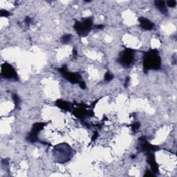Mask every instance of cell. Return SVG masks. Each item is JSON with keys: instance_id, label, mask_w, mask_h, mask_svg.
I'll use <instances>...</instances> for the list:
<instances>
[{"instance_id": "1", "label": "cell", "mask_w": 177, "mask_h": 177, "mask_svg": "<svg viewBox=\"0 0 177 177\" xmlns=\"http://www.w3.org/2000/svg\"><path fill=\"white\" fill-rule=\"evenodd\" d=\"M144 67L146 69H159L161 67V58L156 50H152L144 57Z\"/></svg>"}, {"instance_id": "15", "label": "cell", "mask_w": 177, "mask_h": 177, "mask_svg": "<svg viewBox=\"0 0 177 177\" xmlns=\"http://www.w3.org/2000/svg\"><path fill=\"white\" fill-rule=\"evenodd\" d=\"M138 128H139V123L136 122L135 124H134V125H133V130H137Z\"/></svg>"}, {"instance_id": "12", "label": "cell", "mask_w": 177, "mask_h": 177, "mask_svg": "<svg viewBox=\"0 0 177 177\" xmlns=\"http://www.w3.org/2000/svg\"><path fill=\"white\" fill-rule=\"evenodd\" d=\"M176 2L175 1H168L167 2V4L168 6L170 7H174V6H176Z\"/></svg>"}, {"instance_id": "2", "label": "cell", "mask_w": 177, "mask_h": 177, "mask_svg": "<svg viewBox=\"0 0 177 177\" xmlns=\"http://www.w3.org/2000/svg\"><path fill=\"white\" fill-rule=\"evenodd\" d=\"M92 21L91 19L87 18L82 22H77L74 25V28L80 35H86L91 30Z\"/></svg>"}, {"instance_id": "4", "label": "cell", "mask_w": 177, "mask_h": 177, "mask_svg": "<svg viewBox=\"0 0 177 177\" xmlns=\"http://www.w3.org/2000/svg\"><path fill=\"white\" fill-rule=\"evenodd\" d=\"M59 72L62 73V74L65 77V78L69 80V81L73 82V83H79L80 84V80H81V77L79 74H72V73H69L67 72L66 67H62L59 69Z\"/></svg>"}, {"instance_id": "7", "label": "cell", "mask_w": 177, "mask_h": 177, "mask_svg": "<svg viewBox=\"0 0 177 177\" xmlns=\"http://www.w3.org/2000/svg\"><path fill=\"white\" fill-rule=\"evenodd\" d=\"M140 26L145 30H152L154 27V24L150 21L144 17H140L139 19Z\"/></svg>"}, {"instance_id": "6", "label": "cell", "mask_w": 177, "mask_h": 177, "mask_svg": "<svg viewBox=\"0 0 177 177\" xmlns=\"http://www.w3.org/2000/svg\"><path fill=\"white\" fill-rule=\"evenodd\" d=\"M44 125V123H36L35 124V125L33 127L32 132H30L29 136H28V139L30 140V142H35L37 139L38 132H39L40 130L43 128V126Z\"/></svg>"}, {"instance_id": "3", "label": "cell", "mask_w": 177, "mask_h": 177, "mask_svg": "<svg viewBox=\"0 0 177 177\" xmlns=\"http://www.w3.org/2000/svg\"><path fill=\"white\" fill-rule=\"evenodd\" d=\"M134 59V51L131 49H126L122 52V55L120 56L119 62L123 66L129 67L132 63Z\"/></svg>"}, {"instance_id": "9", "label": "cell", "mask_w": 177, "mask_h": 177, "mask_svg": "<svg viewBox=\"0 0 177 177\" xmlns=\"http://www.w3.org/2000/svg\"><path fill=\"white\" fill-rule=\"evenodd\" d=\"M71 38H72V36H71L70 35H65L62 38L61 41L62 43L67 44L71 40Z\"/></svg>"}, {"instance_id": "13", "label": "cell", "mask_w": 177, "mask_h": 177, "mask_svg": "<svg viewBox=\"0 0 177 177\" xmlns=\"http://www.w3.org/2000/svg\"><path fill=\"white\" fill-rule=\"evenodd\" d=\"M13 99H14V101H15V105H16V106L18 105V104H19L18 96H17V95H14V96H13Z\"/></svg>"}, {"instance_id": "11", "label": "cell", "mask_w": 177, "mask_h": 177, "mask_svg": "<svg viewBox=\"0 0 177 177\" xmlns=\"http://www.w3.org/2000/svg\"><path fill=\"white\" fill-rule=\"evenodd\" d=\"M112 75L111 74H109V73H107L105 76V80H107V81H110V80L112 79Z\"/></svg>"}, {"instance_id": "8", "label": "cell", "mask_w": 177, "mask_h": 177, "mask_svg": "<svg viewBox=\"0 0 177 177\" xmlns=\"http://www.w3.org/2000/svg\"><path fill=\"white\" fill-rule=\"evenodd\" d=\"M155 5L156 6V7L159 10L161 11V13H163V14H166L167 13V9L166 8V6H165V3L163 1H156L155 2Z\"/></svg>"}, {"instance_id": "10", "label": "cell", "mask_w": 177, "mask_h": 177, "mask_svg": "<svg viewBox=\"0 0 177 177\" xmlns=\"http://www.w3.org/2000/svg\"><path fill=\"white\" fill-rule=\"evenodd\" d=\"M58 105H60V107L62 109H68V108H69V105H67V104L66 103H64V102L59 101V104Z\"/></svg>"}, {"instance_id": "14", "label": "cell", "mask_w": 177, "mask_h": 177, "mask_svg": "<svg viewBox=\"0 0 177 177\" xmlns=\"http://www.w3.org/2000/svg\"><path fill=\"white\" fill-rule=\"evenodd\" d=\"M9 15H10V14H9V13H8L7 11H1V15L2 17H7V16H8Z\"/></svg>"}, {"instance_id": "5", "label": "cell", "mask_w": 177, "mask_h": 177, "mask_svg": "<svg viewBox=\"0 0 177 177\" xmlns=\"http://www.w3.org/2000/svg\"><path fill=\"white\" fill-rule=\"evenodd\" d=\"M2 76L8 79H13V80H17V75L15 71L10 65L4 64L2 65V72H1Z\"/></svg>"}]
</instances>
